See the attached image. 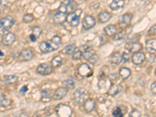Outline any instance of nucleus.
<instances>
[{
    "label": "nucleus",
    "mask_w": 156,
    "mask_h": 117,
    "mask_svg": "<svg viewBox=\"0 0 156 117\" xmlns=\"http://www.w3.org/2000/svg\"><path fill=\"white\" fill-rule=\"evenodd\" d=\"M34 19H35V17H34V16L32 14H25L24 16V17H23V21L25 24H27V23L32 22Z\"/></svg>",
    "instance_id": "obj_30"
},
{
    "label": "nucleus",
    "mask_w": 156,
    "mask_h": 117,
    "mask_svg": "<svg viewBox=\"0 0 156 117\" xmlns=\"http://www.w3.org/2000/svg\"><path fill=\"white\" fill-rule=\"evenodd\" d=\"M83 27L85 30H89V29L92 28L95 25V19L94 17L91 15L86 16L82 21Z\"/></svg>",
    "instance_id": "obj_6"
},
{
    "label": "nucleus",
    "mask_w": 156,
    "mask_h": 117,
    "mask_svg": "<svg viewBox=\"0 0 156 117\" xmlns=\"http://www.w3.org/2000/svg\"><path fill=\"white\" fill-rule=\"evenodd\" d=\"M123 90V87L120 84H113L108 88V94L111 96H115L119 94Z\"/></svg>",
    "instance_id": "obj_15"
},
{
    "label": "nucleus",
    "mask_w": 156,
    "mask_h": 117,
    "mask_svg": "<svg viewBox=\"0 0 156 117\" xmlns=\"http://www.w3.org/2000/svg\"><path fill=\"white\" fill-rule=\"evenodd\" d=\"M4 6L2 4V0H0V10H2V9H4Z\"/></svg>",
    "instance_id": "obj_47"
},
{
    "label": "nucleus",
    "mask_w": 156,
    "mask_h": 117,
    "mask_svg": "<svg viewBox=\"0 0 156 117\" xmlns=\"http://www.w3.org/2000/svg\"><path fill=\"white\" fill-rule=\"evenodd\" d=\"M95 107V101L93 99H91V98H88V99L84 102V110L87 113H91L94 110V108Z\"/></svg>",
    "instance_id": "obj_18"
},
{
    "label": "nucleus",
    "mask_w": 156,
    "mask_h": 117,
    "mask_svg": "<svg viewBox=\"0 0 156 117\" xmlns=\"http://www.w3.org/2000/svg\"><path fill=\"white\" fill-rule=\"evenodd\" d=\"M34 55H33V52L31 50L27 48V49L22 50L20 53V58L23 61H28L30 60L31 58H33Z\"/></svg>",
    "instance_id": "obj_13"
},
{
    "label": "nucleus",
    "mask_w": 156,
    "mask_h": 117,
    "mask_svg": "<svg viewBox=\"0 0 156 117\" xmlns=\"http://www.w3.org/2000/svg\"><path fill=\"white\" fill-rule=\"evenodd\" d=\"M145 55L144 54L143 52H135L134 54L133 55L132 61L135 65H140V64L143 63L144 61L145 60Z\"/></svg>",
    "instance_id": "obj_10"
},
{
    "label": "nucleus",
    "mask_w": 156,
    "mask_h": 117,
    "mask_svg": "<svg viewBox=\"0 0 156 117\" xmlns=\"http://www.w3.org/2000/svg\"><path fill=\"white\" fill-rule=\"evenodd\" d=\"M3 80L7 84H13L17 82L18 77L15 75H6V76H4Z\"/></svg>",
    "instance_id": "obj_20"
},
{
    "label": "nucleus",
    "mask_w": 156,
    "mask_h": 117,
    "mask_svg": "<svg viewBox=\"0 0 156 117\" xmlns=\"http://www.w3.org/2000/svg\"><path fill=\"white\" fill-rule=\"evenodd\" d=\"M119 74L120 77H122L123 79L125 80V79H127V78L131 75V71H130V69H128V68L123 67L119 69Z\"/></svg>",
    "instance_id": "obj_24"
},
{
    "label": "nucleus",
    "mask_w": 156,
    "mask_h": 117,
    "mask_svg": "<svg viewBox=\"0 0 156 117\" xmlns=\"http://www.w3.org/2000/svg\"><path fill=\"white\" fill-rule=\"evenodd\" d=\"M84 96H85V89L84 87H80L78 88L75 92H74V98L75 102L77 104H81L82 102L84 101Z\"/></svg>",
    "instance_id": "obj_7"
},
{
    "label": "nucleus",
    "mask_w": 156,
    "mask_h": 117,
    "mask_svg": "<svg viewBox=\"0 0 156 117\" xmlns=\"http://www.w3.org/2000/svg\"><path fill=\"white\" fill-rule=\"evenodd\" d=\"M27 90H28V89H27V86H24V87L20 89V92H21V93H25V92L27 91Z\"/></svg>",
    "instance_id": "obj_45"
},
{
    "label": "nucleus",
    "mask_w": 156,
    "mask_h": 117,
    "mask_svg": "<svg viewBox=\"0 0 156 117\" xmlns=\"http://www.w3.org/2000/svg\"><path fill=\"white\" fill-rule=\"evenodd\" d=\"M125 4V0H113V2H111L110 8L113 10H117L123 8Z\"/></svg>",
    "instance_id": "obj_17"
},
{
    "label": "nucleus",
    "mask_w": 156,
    "mask_h": 117,
    "mask_svg": "<svg viewBox=\"0 0 156 117\" xmlns=\"http://www.w3.org/2000/svg\"><path fill=\"white\" fill-rule=\"evenodd\" d=\"M57 114L59 117H70L72 113L71 108L65 105H59L56 108Z\"/></svg>",
    "instance_id": "obj_5"
},
{
    "label": "nucleus",
    "mask_w": 156,
    "mask_h": 117,
    "mask_svg": "<svg viewBox=\"0 0 156 117\" xmlns=\"http://www.w3.org/2000/svg\"><path fill=\"white\" fill-rule=\"evenodd\" d=\"M9 104H10V102H9V100L4 98H3V99L0 100V105H2L3 107L8 106Z\"/></svg>",
    "instance_id": "obj_42"
},
{
    "label": "nucleus",
    "mask_w": 156,
    "mask_h": 117,
    "mask_svg": "<svg viewBox=\"0 0 156 117\" xmlns=\"http://www.w3.org/2000/svg\"><path fill=\"white\" fill-rule=\"evenodd\" d=\"M131 19H132V14L131 13H126L123 16L121 20V24H123L124 25H127L130 23L131 21Z\"/></svg>",
    "instance_id": "obj_26"
},
{
    "label": "nucleus",
    "mask_w": 156,
    "mask_h": 117,
    "mask_svg": "<svg viewBox=\"0 0 156 117\" xmlns=\"http://www.w3.org/2000/svg\"><path fill=\"white\" fill-rule=\"evenodd\" d=\"M75 50H76V46L74 44H70L63 48V52L66 55H73Z\"/></svg>",
    "instance_id": "obj_25"
},
{
    "label": "nucleus",
    "mask_w": 156,
    "mask_h": 117,
    "mask_svg": "<svg viewBox=\"0 0 156 117\" xmlns=\"http://www.w3.org/2000/svg\"><path fill=\"white\" fill-rule=\"evenodd\" d=\"M98 61V56L94 53V54L91 56V58H89L88 62L91 63V64H93V65H95V64L97 63Z\"/></svg>",
    "instance_id": "obj_35"
},
{
    "label": "nucleus",
    "mask_w": 156,
    "mask_h": 117,
    "mask_svg": "<svg viewBox=\"0 0 156 117\" xmlns=\"http://www.w3.org/2000/svg\"><path fill=\"white\" fill-rule=\"evenodd\" d=\"M68 90L66 87H59L55 91L53 95V99L54 100H60L65 97L67 95Z\"/></svg>",
    "instance_id": "obj_11"
},
{
    "label": "nucleus",
    "mask_w": 156,
    "mask_h": 117,
    "mask_svg": "<svg viewBox=\"0 0 156 117\" xmlns=\"http://www.w3.org/2000/svg\"><path fill=\"white\" fill-rule=\"evenodd\" d=\"M41 32H42V30H41V27H35L34 28H33V35H35L36 38H38L40 35H41Z\"/></svg>",
    "instance_id": "obj_31"
},
{
    "label": "nucleus",
    "mask_w": 156,
    "mask_h": 117,
    "mask_svg": "<svg viewBox=\"0 0 156 117\" xmlns=\"http://www.w3.org/2000/svg\"><path fill=\"white\" fill-rule=\"evenodd\" d=\"M113 117H123L124 116V114L122 113L121 108H119V107H116L113 109Z\"/></svg>",
    "instance_id": "obj_29"
},
{
    "label": "nucleus",
    "mask_w": 156,
    "mask_h": 117,
    "mask_svg": "<svg viewBox=\"0 0 156 117\" xmlns=\"http://www.w3.org/2000/svg\"><path fill=\"white\" fill-rule=\"evenodd\" d=\"M122 61L124 63H129V61H130V55L128 54L127 52H124L122 54Z\"/></svg>",
    "instance_id": "obj_37"
},
{
    "label": "nucleus",
    "mask_w": 156,
    "mask_h": 117,
    "mask_svg": "<svg viewBox=\"0 0 156 117\" xmlns=\"http://www.w3.org/2000/svg\"><path fill=\"white\" fill-rule=\"evenodd\" d=\"M112 17V15L110 13L106 12V11H103V12H101L98 15V20H99L100 23L102 24H104V23H106L108 22L109 20Z\"/></svg>",
    "instance_id": "obj_19"
},
{
    "label": "nucleus",
    "mask_w": 156,
    "mask_h": 117,
    "mask_svg": "<svg viewBox=\"0 0 156 117\" xmlns=\"http://www.w3.org/2000/svg\"><path fill=\"white\" fill-rule=\"evenodd\" d=\"M146 48L150 52H156V39H152V40L147 41Z\"/></svg>",
    "instance_id": "obj_21"
},
{
    "label": "nucleus",
    "mask_w": 156,
    "mask_h": 117,
    "mask_svg": "<svg viewBox=\"0 0 156 117\" xmlns=\"http://www.w3.org/2000/svg\"><path fill=\"white\" fill-rule=\"evenodd\" d=\"M82 13V10L80 9H77L74 13H69L66 17V22L73 27H76L79 25L80 23V17Z\"/></svg>",
    "instance_id": "obj_4"
},
{
    "label": "nucleus",
    "mask_w": 156,
    "mask_h": 117,
    "mask_svg": "<svg viewBox=\"0 0 156 117\" xmlns=\"http://www.w3.org/2000/svg\"><path fill=\"white\" fill-rule=\"evenodd\" d=\"M148 35H156V24H154L153 26L149 29L148 32H147Z\"/></svg>",
    "instance_id": "obj_41"
},
{
    "label": "nucleus",
    "mask_w": 156,
    "mask_h": 117,
    "mask_svg": "<svg viewBox=\"0 0 156 117\" xmlns=\"http://www.w3.org/2000/svg\"><path fill=\"white\" fill-rule=\"evenodd\" d=\"M63 84L65 85L67 89H74V87H75V84H74V80L72 79L71 77L68 78V79H66V80H64L63 81Z\"/></svg>",
    "instance_id": "obj_27"
},
{
    "label": "nucleus",
    "mask_w": 156,
    "mask_h": 117,
    "mask_svg": "<svg viewBox=\"0 0 156 117\" xmlns=\"http://www.w3.org/2000/svg\"><path fill=\"white\" fill-rule=\"evenodd\" d=\"M108 80L112 82H116L118 80V75L116 74H111L108 75Z\"/></svg>",
    "instance_id": "obj_40"
},
{
    "label": "nucleus",
    "mask_w": 156,
    "mask_h": 117,
    "mask_svg": "<svg viewBox=\"0 0 156 117\" xmlns=\"http://www.w3.org/2000/svg\"><path fill=\"white\" fill-rule=\"evenodd\" d=\"M15 20L11 16H8L0 20V35H3L6 31L12 27L14 24Z\"/></svg>",
    "instance_id": "obj_3"
},
{
    "label": "nucleus",
    "mask_w": 156,
    "mask_h": 117,
    "mask_svg": "<svg viewBox=\"0 0 156 117\" xmlns=\"http://www.w3.org/2000/svg\"><path fill=\"white\" fill-rule=\"evenodd\" d=\"M62 62H63V59H62V58L60 56H56L52 61V67H58L62 64Z\"/></svg>",
    "instance_id": "obj_28"
},
{
    "label": "nucleus",
    "mask_w": 156,
    "mask_h": 117,
    "mask_svg": "<svg viewBox=\"0 0 156 117\" xmlns=\"http://www.w3.org/2000/svg\"><path fill=\"white\" fill-rule=\"evenodd\" d=\"M66 17H67V15L66 13H62V12H58V13H56L54 15L53 20H54L56 24H62L65 21H66Z\"/></svg>",
    "instance_id": "obj_14"
},
{
    "label": "nucleus",
    "mask_w": 156,
    "mask_h": 117,
    "mask_svg": "<svg viewBox=\"0 0 156 117\" xmlns=\"http://www.w3.org/2000/svg\"><path fill=\"white\" fill-rule=\"evenodd\" d=\"M82 52H80V50L74 52V54H73V59L74 60H79L80 58H82Z\"/></svg>",
    "instance_id": "obj_32"
},
{
    "label": "nucleus",
    "mask_w": 156,
    "mask_h": 117,
    "mask_svg": "<svg viewBox=\"0 0 156 117\" xmlns=\"http://www.w3.org/2000/svg\"><path fill=\"white\" fill-rule=\"evenodd\" d=\"M92 49V47L90 46H87V45H84V46H81L80 48V51L82 52H88V51H91Z\"/></svg>",
    "instance_id": "obj_38"
},
{
    "label": "nucleus",
    "mask_w": 156,
    "mask_h": 117,
    "mask_svg": "<svg viewBox=\"0 0 156 117\" xmlns=\"http://www.w3.org/2000/svg\"><path fill=\"white\" fill-rule=\"evenodd\" d=\"M78 73L80 76L84 77H88L92 74V70L90 68L88 65L83 63L78 67Z\"/></svg>",
    "instance_id": "obj_8"
},
{
    "label": "nucleus",
    "mask_w": 156,
    "mask_h": 117,
    "mask_svg": "<svg viewBox=\"0 0 156 117\" xmlns=\"http://www.w3.org/2000/svg\"><path fill=\"white\" fill-rule=\"evenodd\" d=\"M151 90H152V93L156 94V81L152 83V86H151Z\"/></svg>",
    "instance_id": "obj_43"
},
{
    "label": "nucleus",
    "mask_w": 156,
    "mask_h": 117,
    "mask_svg": "<svg viewBox=\"0 0 156 117\" xmlns=\"http://www.w3.org/2000/svg\"><path fill=\"white\" fill-rule=\"evenodd\" d=\"M77 9V3L74 0H64L58 8L59 12L66 14L74 13Z\"/></svg>",
    "instance_id": "obj_2"
},
{
    "label": "nucleus",
    "mask_w": 156,
    "mask_h": 117,
    "mask_svg": "<svg viewBox=\"0 0 156 117\" xmlns=\"http://www.w3.org/2000/svg\"><path fill=\"white\" fill-rule=\"evenodd\" d=\"M122 61V55L119 52H115L113 53L112 57H111V63L113 64H119Z\"/></svg>",
    "instance_id": "obj_23"
},
{
    "label": "nucleus",
    "mask_w": 156,
    "mask_h": 117,
    "mask_svg": "<svg viewBox=\"0 0 156 117\" xmlns=\"http://www.w3.org/2000/svg\"><path fill=\"white\" fill-rule=\"evenodd\" d=\"M37 71L41 75H49L52 71V67L47 63H42L38 66Z\"/></svg>",
    "instance_id": "obj_9"
},
{
    "label": "nucleus",
    "mask_w": 156,
    "mask_h": 117,
    "mask_svg": "<svg viewBox=\"0 0 156 117\" xmlns=\"http://www.w3.org/2000/svg\"><path fill=\"white\" fill-rule=\"evenodd\" d=\"M141 113L139 110L134 108L131 111V113H130L129 117H141Z\"/></svg>",
    "instance_id": "obj_34"
},
{
    "label": "nucleus",
    "mask_w": 156,
    "mask_h": 117,
    "mask_svg": "<svg viewBox=\"0 0 156 117\" xmlns=\"http://www.w3.org/2000/svg\"><path fill=\"white\" fill-rule=\"evenodd\" d=\"M62 42V39L59 36H54L50 41H43L39 45V48L43 53H49L56 51Z\"/></svg>",
    "instance_id": "obj_1"
},
{
    "label": "nucleus",
    "mask_w": 156,
    "mask_h": 117,
    "mask_svg": "<svg viewBox=\"0 0 156 117\" xmlns=\"http://www.w3.org/2000/svg\"><path fill=\"white\" fill-rule=\"evenodd\" d=\"M94 53L92 52H91V51H88V52H83V55H82V58H84L85 60H89V58H91V56L93 55Z\"/></svg>",
    "instance_id": "obj_36"
},
{
    "label": "nucleus",
    "mask_w": 156,
    "mask_h": 117,
    "mask_svg": "<svg viewBox=\"0 0 156 117\" xmlns=\"http://www.w3.org/2000/svg\"><path fill=\"white\" fill-rule=\"evenodd\" d=\"M125 36V31H121V32L118 33L116 35V36L114 37V40L115 41H118V40H121L122 38H124Z\"/></svg>",
    "instance_id": "obj_39"
},
{
    "label": "nucleus",
    "mask_w": 156,
    "mask_h": 117,
    "mask_svg": "<svg viewBox=\"0 0 156 117\" xmlns=\"http://www.w3.org/2000/svg\"><path fill=\"white\" fill-rule=\"evenodd\" d=\"M117 31L116 27L113 24H110V25H108L107 27H105V32L108 36H113V35H116V33Z\"/></svg>",
    "instance_id": "obj_22"
},
{
    "label": "nucleus",
    "mask_w": 156,
    "mask_h": 117,
    "mask_svg": "<svg viewBox=\"0 0 156 117\" xmlns=\"http://www.w3.org/2000/svg\"><path fill=\"white\" fill-rule=\"evenodd\" d=\"M41 95H42V99H44V98L48 99L50 95H51V91L48 90V89H45V90L41 91Z\"/></svg>",
    "instance_id": "obj_33"
},
{
    "label": "nucleus",
    "mask_w": 156,
    "mask_h": 117,
    "mask_svg": "<svg viewBox=\"0 0 156 117\" xmlns=\"http://www.w3.org/2000/svg\"><path fill=\"white\" fill-rule=\"evenodd\" d=\"M15 117H29V116H28V115L27 114V113H19V114H17V115Z\"/></svg>",
    "instance_id": "obj_44"
},
{
    "label": "nucleus",
    "mask_w": 156,
    "mask_h": 117,
    "mask_svg": "<svg viewBox=\"0 0 156 117\" xmlns=\"http://www.w3.org/2000/svg\"><path fill=\"white\" fill-rule=\"evenodd\" d=\"M4 56V54H3V53L0 51V56Z\"/></svg>",
    "instance_id": "obj_48"
},
{
    "label": "nucleus",
    "mask_w": 156,
    "mask_h": 117,
    "mask_svg": "<svg viewBox=\"0 0 156 117\" xmlns=\"http://www.w3.org/2000/svg\"><path fill=\"white\" fill-rule=\"evenodd\" d=\"M37 117H39V116H37Z\"/></svg>",
    "instance_id": "obj_49"
},
{
    "label": "nucleus",
    "mask_w": 156,
    "mask_h": 117,
    "mask_svg": "<svg viewBox=\"0 0 156 117\" xmlns=\"http://www.w3.org/2000/svg\"><path fill=\"white\" fill-rule=\"evenodd\" d=\"M126 48L131 52H137L142 48V45L137 42H131L128 44Z\"/></svg>",
    "instance_id": "obj_16"
},
{
    "label": "nucleus",
    "mask_w": 156,
    "mask_h": 117,
    "mask_svg": "<svg viewBox=\"0 0 156 117\" xmlns=\"http://www.w3.org/2000/svg\"><path fill=\"white\" fill-rule=\"evenodd\" d=\"M16 37L14 34L13 33H7L5 34L2 37V43L4 44L5 46H10L15 41Z\"/></svg>",
    "instance_id": "obj_12"
},
{
    "label": "nucleus",
    "mask_w": 156,
    "mask_h": 117,
    "mask_svg": "<svg viewBox=\"0 0 156 117\" xmlns=\"http://www.w3.org/2000/svg\"><path fill=\"white\" fill-rule=\"evenodd\" d=\"M30 41H36V39H37V38L35 37V35L32 34V35H30Z\"/></svg>",
    "instance_id": "obj_46"
}]
</instances>
